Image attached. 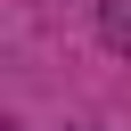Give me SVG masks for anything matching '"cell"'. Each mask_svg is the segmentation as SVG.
Here are the masks:
<instances>
[{"label":"cell","mask_w":131,"mask_h":131,"mask_svg":"<svg viewBox=\"0 0 131 131\" xmlns=\"http://www.w3.org/2000/svg\"><path fill=\"white\" fill-rule=\"evenodd\" d=\"M98 41L115 57H131V0H98Z\"/></svg>","instance_id":"obj_1"},{"label":"cell","mask_w":131,"mask_h":131,"mask_svg":"<svg viewBox=\"0 0 131 131\" xmlns=\"http://www.w3.org/2000/svg\"><path fill=\"white\" fill-rule=\"evenodd\" d=\"M74 131H82V123H74Z\"/></svg>","instance_id":"obj_2"}]
</instances>
